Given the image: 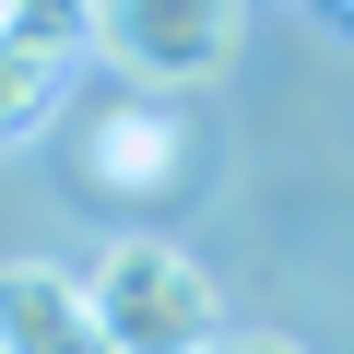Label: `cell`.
<instances>
[{
	"label": "cell",
	"mask_w": 354,
	"mask_h": 354,
	"mask_svg": "<svg viewBox=\"0 0 354 354\" xmlns=\"http://www.w3.org/2000/svg\"><path fill=\"white\" fill-rule=\"evenodd\" d=\"M248 48V0H95V59L142 95H189Z\"/></svg>",
	"instance_id": "obj_2"
},
{
	"label": "cell",
	"mask_w": 354,
	"mask_h": 354,
	"mask_svg": "<svg viewBox=\"0 0 354 354\" xmlns=\"http://www.w3.org/2000/svg\"><path fill=\"white\" fill-rule=\"evenodd\" d=\"M0 48H24L36 71H71L95 48V0H0Z\"/></svg>",
	"instance_id": "obj_5"
},
{
	"label": "cell",
	"mask_w": 354,
	"mask_h": 354,
	"mask_svg": "<svg viewBox=\"0 0 354 354\" xmlns=\"http://www.w3.org/2000/svg\"><path fill=\"white\" fill-rule=\"evenodd\" d=\"M0 354H106L95 283L59 260H0Z\"/></svg>",
	"instance_id": "obj_3"
},
{
	"label": "cell",
	"mask_w": 354,
	"mask_h": 354,
	"mask_svg": "<svg viewBox=\"0 0 354 354\" xmlns=\"http://www.w3.org/2000/svg\"><path fill=\"white\" fill-rule=\"evenodd\" d=\"M319 12H330V24H342V36H354V0H319Z\"/></svg>",
	"instance_id": "obj_8"
},
{
	"label": "cell",
	"mask_w": 354,
	"mask_h": 354,
	"mask_svg": "<svg viewBox=\"0 0 354 354\" xmlns=\"http://www.w3.org/2000/svg\"><path fill=\"white\" fill-rule=\"evenodd\" d=\"M83 283H95V330H106V354H201V342L225 330L213 272H201L189 248H165V236H118Z\"/></svg>",
	"instance_id": "obj_1"
},
{
	"label": "cell",
	"mask_w": 354,
	"mask_h": 354,
	"mask_svg": "<svg viewBox=\"0 0 354 354\" xmlns=\"http://www.w3.org/2000/svg\"><path fill=\"white\" fill-rule=\"evenodd\" d=\"M201 354H307V342H283V330H213Z\"/></svg>",
	"instance_id": "obj_7"
},
{
	"label": "cell",
	"mask_w": 354,
	"mask_h": 354,
	"mask_svg": "<svg viewBox=\"0 0 354 354\" xmlns=\"http://www.w3.org/2000/svg\"><path fill=\"white\" fill-rule=\"evenodd\" d=\"M83 165H95V189H130V201H165L177 177H189V130H177L165 106H118V118H95Z\"/></svg>",
	"instance_id": "obj_4"
},
{
	"label": "cell",
	"mask_w": 354,
	"mask_h": 354,
	"mask_svg": "<svg viewBox=\"0 0 354 354\" xmlns=\"http://www.w3.org/2000/svg\"><path fill=\"white\" fill-rule=\"evenodd\" d=\"M59 118V71H36L24 48H0V153H12V142H36Z\"/></svg>",
	"instance_id": "obj_6"
}]
</instances>
